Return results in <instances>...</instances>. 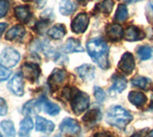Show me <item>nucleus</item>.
Here are the masks:
<instances>
[{
	"instance_id": "1",
	"label": "nucleus",
	"mask_w": 153,
	"mask_h": 137,
	"mask_svg": "<svg viewBox=\"0 0 153 137\" xmlns=\"http://www.w3.org/2000/svg\"><path fill=\"white\" fill-rule=\"evenodd\" d=\"M86 50H87V53L91 57V59L100 68L106 70L109 67V47L103 39H99V37L90 39L86 44Z\"/></svg>"
},
{
	"instance_id": "2",
	"label": "nucleus",
	"mask_w": 153,
	"mask_h": 137,
	"mask_svg": "<svg viewBox=\"0 0 153 137\" xmlns=\"http://www.w3.org/2000/svg\"><path fill=\"white\" fill-rule=\"evenodd\" d=\"M133 116L121 106H113L110 107L106 114V122L117 129L123 130L132 121Z\"/></svg>"
},
{
	"instance_id": "3",
	"label": "nucleus",
	"mask_w": 153,
	"mask_h": 137,
	"mask_svg": "<svg viewBox=\"0 0 153 137\" xmlns=\"http://www.w3.org/2000/svg\"><path fill=\"white\" fill-rule=\"evenodd\" d=\"M71 107L72 110L74 111L75 114L79 115L83 111H85L89 106L90 103V99L89 96L84 92L78 91L74 92V94L72 95L71 99Z\"/></svg>"
},
{
	"instance_id": "4",
	"label": "nucleus",
	"mask_w": 153,
	"mask_h": 137,
	"mask_svg": "<svg viewBox=\"0 0 153 137\" xmlns=\"http://www.w3.org/2000/svg\"><path fill=\"white\" fill-rule=\"evenodd\" d=\"M20 60V54L17 50L12 47L4 48L0 54V64L7 68H11L16 66Z\"/></svg>"
},
{
	"instance_id": "5",
	"label": "nucleus",
	"mask_w": 153,
	"mask_h": 137,
	"mask_svg": "<svg viewBox=\"0 0 153 137\" xmlns=\"http://www.w3.org/2000/svg\"><path fill=\"white\" fill-rule=\"evenodd\" d=\"M59 130L67 137H76L80 132V126L76 120L66 117L60 123Z\"/></svg>"
},
{
	"instance_id": "6",
	"label": "nucleus",
	"mask_w": 153,
	"mask_h": 137,
	"mask_svg": "<svg viewBox=\"0 0 153 137\" xmlns=\"http://www.w3.org/2000/svg\"><path fill=\"white\" fill-rule=\"evenodd\" d=\"M67 79V72L64 69L56 68L48 78V86L52 92L56 91Z\"/></svg>"
},
{
	"instance_id": "7",
	"label": "nucleus",
	"mask_w": 153,
	"mask_h": 137,
	"mask_svg": "<svg viewBox=\"0 0 153 137\" xmlns=\"http://www.w3.org/2000/svg\"><path fill=\"white\" fill-rule=\"evenodd\" d=\"M21 72L23 78L27 79L28 81L32 83L36 82L40 75L39 65L35 63H26L22 65Z\"/></svg>"
},
{
	"instance_id": "8",
	"label": "nucleus",
	"mask_w": 153,
	"mask_h": 137,
	"mask_svg": "<svg viewBox=\"0 0 153 137\" xmlns=\"http://www.w3.org/2000/svg\"><path fill=\"white\" fill-rule=\"evenodd\" d=\"M118 68L126 75H130L135 69V60L131 53H124L118 63Z\"/></svg>"
},
{
	"instance_id": "9",
	"label": "nucleus",
	"mask_w": 153,
	"mask_h": 137,
	"mask_svg": "<svg viewBox=\"0 0 153 137\" xmlns=\"http://www.w3.org/2000/svg\"><path fill=\"white\" fill-rule=\"evenodd\" d=\"M88 24H89V17L87 16V13H80L72 21L71 24L72 31L76 33V34H82L87 29Z\"/></svg>"
},
{
	"instance_id": "10",
	"label": "nucleus",
	"mask_w": 153,
	"mask_h": 137,
	"mask_svg": "<svg viewBox=\"0 0 153 137\" xmlns=\"http://www.w3.org/2000/svg\"><path fill=\"white\" fill-rule=\"evenodd\" d=\"M8 89L11 91L13 95L21 97L24 94V83H23V76L20 73L16 74L10 80L8 83Z\"/></svg>"
},
{
	"instance_id": "11",
	"label": "nucleus",
	"mask_w": 153,
	"mask_h": 137,
	"mask_svg": "<svg viewBox=\"0 0 153 137\" xmlns=\"http://www.w3.org/2000/svg\"><path fill=\"white\" fill-rule=\"evenodd\" d=\"M36 131L45 134L52 133L55 130V124L50 120H47L41 116L36 117Z\"/></svg>"
},
{
	"instance_id": "12",
	"label": "nucleus",
	"mask_w": 153,
	"mask_h": 137,
	"mask_svg": "<svg viewBox=\"0 0 153 137\" xmlns=\"http://www.w3.org/2000/svg\"><path fill=\"white\" fill-rule=\"evenodd\" d=\"M145 36H146L145 33L136 26L127 27L123 33L124 39H126L128 41H138V40L143 39Z\"/></svg>"
},
{
	"instance_id": "13",
	"label": "nucleus",
	"mask_w": 153,
	"mask_h": 137,
	"mask_svg": "<svg viewBox=\"0 0 153 137\" xmlns=\"http://www.w3.org/2000/svg\"><path fill=\"white\" fill-rule=\"evenodd\" d=\"M102 111L100 108H93V109L88 110L85 113V115L82 117V121L85 123V125L92 127L102 120Z\"/></svg>"
},
{
	"instance_id": "14",
	"label": "nucleus",
	"mask_w": 153,
	"mask_h": 137,
	"mask_svg": "<svg viewBox=\"0 0 153 137\" xmlns=\"http://www.w3.org/2000/svg\"><path fill=\"white\" fill-rule=\"evenodd\" d=\"M76 73L84 82H90L95 78V67L92 64H82L76 68Z\"/></svg>"
},
{
	"instance_id": "15",
	"label": "nucleus",
	"mask_w": 153,
	"mask_h": 137,
	"mask_svg": "<svg viewBox=\"0 0 153 137\" xmlns=\"http://www.w3.org/2000/svg\"><path fill=\"white\" fill-rule=\"evenodd\" d=\"M127 86V81L123 76H114L112 86L109 88L110 95H115L117 93H122Z\"/></svg>"
},
{
	"instance_id": "16",
	"label": "nucleus",
	"mask_w": 153,
	"mask_h": 137,
	"mask_svg": "<svg viewBox=\"0 0 153 137\" xmlns=\"http://www.w3.org/2000/svg\"><path fill=\"white\" fill-rule=\"evenodd\" d=\"M42 107V102L41 99L38 100H31L27 102L22 107V112L25 115H31V114H37L41 110Z\"/></svg>"
},
{
	"instance_id": "17",
	"label": "nucleus",
	"mask_w": 153,
	"mask_h": 137,
	"mask_svg": "<svg viewBox=\"0 0 153 137\" xmlns=\"http://www.w3.org/2000/svg\"><path fill=\"white\" fill-rule=\"evenodd\" d=\"M123 33L124 31L123 29V27L120 24H118V23L110 24L106 29L107 36L113 41L119 40V39H121L122 37H123Z\"/></svg>"
},
{
	"instance_id": "18",
	"label": "nucleus",
	"mask_w": 153,
	"mask_h": 137,
	"mask_svg": "<svg viewBox=\"0 0 153 137\" xmlns=\"http://www.w3.org/2000/svg\"><path fill=\"white\" fill-rule=\"evenodd\" d=\"M128 100L133 106L137 107H143L147 102V98L145 93L140 91H131L128 94Z\"/></svg>"
},
{
	"instance_id": "19",
	"label": "nucleus",
	"mask_w": 153,
	"mask_h": 137,
	"mask_svg": "<svg viewBox=\"0 0 153 137\" xmlns=\"http://www.w3.org/2000/svg\"><path fill=\"white\" fill-rule=\"evenodd\" d=\"M33 127V123L30 116H26L24 119L20 122L19 125V131H18V136L19 137H29L31 131Z\"/></svg>"
},
{
	"instance_id": "20",
	"label": "nucleus",
	"mask_w": 153,
	"mask_h": 137,
	"mask_svg": "<svg viewBox=\"0 0 153 137\" xmlns=\"http://www.w3.org/2000/svg\"><path fill=\"white\" fill-rule=\"evenodd\" d=\"M63 50L65 53H79V52L84 51V49L80 44V41L73 39V37L67 39L63 46Z\"/></svg>"
},
{
	"instance_id": "21",
	"label": "nucleus",
	"mask_w": 153,
	"mask_h": 137,
	"mask_svg": "<svg viewBox=\"0 0 153 137\" xmlns=\"http://www.w3.org/2000/svg\"><path fill=\"white\" fill-rule=\"evenodd\" d=\"M14 15L18 21L26 23L31 18V11L28 6H18L14 8Z\"/></svg>"
},
{
	"instance_id": "22",
	"label": "nucleus",
	"mask_w": 153,
	"mask_h": 137,
	"mask_svg": "<svg viewBox=\"0 0 153 137\" xmlns=\"http://www.w3.org/2000/svg\"><path fill=\"white\" fill-rule=\"evenodd\" d=\"M41 102H42V107L47 114H49L51 116H56L60 112V107L56 105V103L50 102L49 100H47L45 97H42Z\"/></svg>"
},
{
	"instance_id": "23",
	"label": "nucleus",
	"mask_w": 153,
	"mask_h": 137,
	"mask_svg": "<svg viewBox=\"0 0 153 137\" xmlns=\"http://www.w3.org/2000/svg\"><path fill=\"white\" fill-rule=\"evenodd\" d=\"M25 34V28L23 25H16L9 29L6 33V39L13 40L16 39H20Z\"/></svg>"
},
{
	"instance_id": "24",
	"label": "nucleus",
	"mask_w": 153,
	"mask_h": 137,
	"mask_svg": "<svg viewBox=\"0 0 153 137\" xmlns=\"http://www.w3.org/2000/svg\"><path fill=\"white\" fill-rule=\"evenodd\" d=\"M47 35L49 36L51 39H60L66 35V28L63 24H56L48 30Z\"/></svg>"
},
{
	"instance_id": "25",
	"label": "nucleus",
	"mask_w": 153,
	"mask_h": 137,
	"mask_svg": "<svg viewBox=\"0 0 153 137\" xmlns=\"http://www.w3.org/2000/svg\"><path fill=\"white\" fill-rule=\"evenodd\" d=\"M76 5L71 0H61L59 2V13L62 16H71L76 11Z\"/></svg>"
},
{
	"instance_id": "26",
	"label": "nucleus",
	"mask_w": 153,
	"mask_h": 137,
	"mask_svg": "<svg viewBox=\"0 0 153 137\" xmlns=\"http://www.w3.org/2000/svg\"><path fill=\"white\" fill-rule=\"evenodd\" d=\"M0 127L3 130L4 137H16V127L11 120H4L0 123Z\"/></svg>"
},
{
	"instance_id": "27",
	"label": "nucleus",
	"mask_w": 153,
	"mask_h": 137,
	"mask_svg": "<svg viewBox=\"0 0 153 137\" xmlns=\"http://www.w3.org/2000/svg\"><path fill=\"white\" fill-rule=\"evenodd\" d=\"M128 18V10L124 4H120L115 13V19L119 22H123Z\"/></svg>"
},
{
	"instance_id": "28",
	"label": "nucleus",
	"mask_w": 153,
	"mask_h": 137,
	"mask_svg": "<svg viewBox=\"0 0 153 137\" xmlns=\"http://www.w3.org/2000/svg\"><path fill=\"white\" fill-rule=\"evenodd\" d=\"M150 83V80L145 78V77H142V76H137L135 78H133L131 80V84L133 86L138 87L140 89H146L147 86H149Z\"/></svg>"
},
{
	"instance_id": "29",
	"label": "nucleus",
	"mask_w": 153,
	"mask_h": 137,
	"mask_svg": "<svg viewBox=\"0 0 153 137\" xmlns=\"http://www.w3.org/2000/svg\"><path fill=\"white\" fill-rule=\"evenodd\" d=\"M152 52L153 49L149 46H146V45H143L139 47L137 49V54L139 56L141 60H149L152 56Z\"/></svg>"
},
{
	"instance_id": "30",
	"label": "nucleus",
	"mask_w": 153,
	"mask_h": 137,
	"mask_svg": "<svg viewBox=\"0 0 153 137\" xmlns=\"http://www.w3.org/2000/svg\"><path fill=\"white\" fill-rule=\"evenodd\" d=\"M113 7H114L113 0H103V1H102L97 6L98 10L100 12H102L103 13H106V15H108V13H110L112 12Z\"/></svg>"
},
{
	"instance_id": "31",
	"label": "nucleus",
	"mask_w": 153,
	"mask_h": 137,
	"mask_svg": "<svg viewBox=\"0 0 153 137\" xmlns=\"http://www.w3.org/2000/svg\"><path fill=\"white\" fill-rule=\"evenodd\" d=\"M94 96L99 103H103L106 99V95L103 89L99 86H94Z\"/></svg>"
},
{
	"instance_id": "32",
	"label": "nucleus",
	"mask_w": 153,
	"mask_h": 137,
	"mask_svg": "<svg viewBox=\"0 0 153 137\" xmlns=\"http://www.w3.org/2000/svg\"><path fill=\"white\" fill-rule=\"evenodd\" d=\"M10 9V2L8 0H0V18L7 15Z\"/></svg>"
},
{
	"instance_id": "33",
	"label": "nucleus",
	"mask_w": 153,
	"mask_h": 137,
	"mask_svg": "<svg viewBox=\"0 0 153 137\" xmlns=\"http://www.w3.org/2000/svg\"><path fill=\"white\" fill-rule=\"evenodd\" d=\"M11 74H12L11 70H9L7 67L0 64V83L8 80L10 76H11Z\"/></svg>"
},
{
	"instance_id": "34",
	"label": "nucleus",
	"mask_w": 153,
	"mask_h": 137,
	"mask_svg": "<svg viewBox=\"0 0 153 137\" xmlns=\"http://www.w3.org/2000/svg\"><path fill=\"white\" fill-rule=\"evenodd\" d=\"M8 113V105L3 98L0 97V116H5Z\"/></svg>"
},
{
	"instance_id": "35",
	"label": "nucleus",
	"mask_w": 153,
	"mask_h": 137,
	"mask_svg": "<svg viewBox=\"0 0 153 137\" xmlns=\"http://www.w3.org/2000/svg\"><path fill=\"white\" fill-rule=\"evenodd\" d=\"M93 137H113V136L108 131H99L96 132Z\"/></svg>"
},
{
	"instance_id": "36",
	"label": "nucleus",
	"mask_w": 153,
	"mask_h": 137,
	"mask_svg": "<svg viewBox=\"0 0 153 137\" xmlns=\"http://www.w3.org/2000/svg\"><path fill=\"white\" fill-rule=\"evenodd\" d=\"M7 27H8L7 23H4V22L0 23V37H1L2 34L4 33V31L6 30V28H7Z\"/></svg>"
},
{
	"instance_id": "37",
	"label": "nucleus",
	"mask_w": 153,
	"mask_h": 137,
	"mask_svg": "<svg viewBox=\"0 0 153 137\" xmlns=\"http://www.w3.org/2000/svg\"><path fill=\"white\" fill-rule=\"evenodd\" d=\"M36 4L39 8H42L46 4V0H36Z\"/></svg>"
},
{
	"instance_id": "38",
	"label": "nucleus",
	"mask_w": 153,
	"mask_h": 137,
	"mask_svg": "<svg viewBox=\"0 0 153 137\" xmlns=\"http://www.w3.org/2000/svg\"><path fill=\"white\" fill-rule=\"evenodd\" d=\"M140 1H143V0H126V2L129 3V4H134V3L140 2Z\"/></svg>"
},
{
	"instance_id": "39",
	"label": "nucleus",
	"mask_w": 153,
	"mask_h": 137,
	"mask_svg": "<svg viewBox=\"0 0 153 137\" xmlns=\"http://www.w3.org/2000/svg\"><path fill=\"white\" fill-rule=\"evenodd\" d=\"M148 8L150 9L151 12H152V13H153V1H150L149 3H148Z\"/></svg>"
},
{
	"instance_id": "40",
	"label": "nucleus",
	"mask_w": 153,
	"mask_h": 137,
	"mask_svg": "<svg viewBox=\"0 0 153 137\" xmlns=\"http://www.w3.org/2000/svg\"><path fill=\"white\" fill-rule=\"evenodd\" d=\"M130 137H143L142 133H134L133 135H131Z\"/></svg>"
},
{
	"instance_id": "41",
	"label": "nucleus",
	"mask_w": 153,
	"mask_h": 137,
	"mask_svg": "<svg viewBox=\"0 0 153 137\" xmlns=\"http://www.w3.org/2000/svg\"><path fill=\"white\" fill-rule=\"evenodd\" d=\"M146 137H153V130H150L149 132H148V134H147V136Z\"/></svg>"
},
{
	"instance_id": "42",
	"label": "nucleus",
	"mask_w": 153,
	"mask_h": 137,
	"mask_svg": "<svg viewBox=\"0 0 153 137\" xmlns=\"http://www.w3.org/2000/svg\"><path fill=\"white\" fill-rule=\"evenodd\" d=\"M22 1H31V0H22Z\"/></svg>"
},
{
	"instance_id": "43",
	"label": "nucleus",
	"mask_w": 153,
	"mask_h": 137,
	"mask_svg": "<svg viewBox=\"0 0 153 137\" xmlns=\"http://www.w3.org/2000/svg\"><path fill=\"white\" fill-rule=\"evenodd\" d=\"M55 137H61V136H60V135H56Z\"/></svg>"
},
{
	"instance_id": "44",
	"label": "nucleus",
	"mask_w": 153,
	"mask_h": 137,
	"mask_svg": "<svg viewBox=\"0 0 153 137\" xmlns=\"http://www.w3.org/2000/svg\"><path fill=\"white\" fill-rule=\"evenodd\" d=\"M78 1H85V0H78Z\"/></svg>"
},
{
	"instance_id": "45",
	"label": "nucleus",
	"mask_w": 153,
	"mask_h": 137,
	"mask_svg": "<svg viewBox=\"0 0 153 137\" xmlns=\"http://www.w3.org/2000/svg\"><path fill=\"white\" fill-rule=\"evenodd\" d=\"M0 137H2V134L1 133H0Z\"/></svg>"
}]
</instances>
